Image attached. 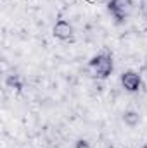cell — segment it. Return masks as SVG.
Segmentation results:
<instances>
[{
    "label": "cell",
    "mask_w": 147,
    "mask_h": 148,
    "mask_svg": "<svg viewBox=\"0 0 147 148\" xmlns=\"http://www.w3.org/2000/svg\"><path fill=\"white\" fill-rule=\"evenodd\" d=\"M107 10L118 23H123L133 10V0H111L107 3Z\"/></svg>",
    "instance_id": "2"
},
{
    "label": "cell",
    "mask_w": 147,
    "mask_h": 148,
    "mask_svg": "<svg viewBox=\"0 0 147 148\" xmlns=\"http://www.w3.org/2000/svg\"><path fill=\"white\" fill-rule=\"evenodd\" d=\"M7 86H9V88H12V90L16 88L17 91H21V88H23V84L19 83L17 76H9V77H7Z\"/></svg>",
    "instance_id": "6"
},
{
    "label": "cell",
    "mask_w": 147,
    "mask_h": 148,
    "mask_svg": "<svg viewBox=\"0 0 147 148\" xmlns=\"http://www.w3.org/2000/svg\"><path fill=\"white\" fill-rule=\"evenodd\" d=\"M52 35L57 38V40L66 41V40H71V38H73L74 29H73V26H71L69 21H66V19H59V21L54 24V28H52Z\"/></svg>",
    "instance_id": "4"
},
{
    "label": "cell",
    "mask_w": 147,
    "mask_h": 148,
    "mask_svg": "<svg viewBox=\"0 0 147 148\" xmlns=\"http://www.w3.org/2000/svg\"><path fill=\"white\" fill-rule=\"evenodd\" d=\"M121 86H123L126 91H130V93L139 91L140 86H142V77H140V74L135 73V71H125V73L121 74Z\"/></svg>",
    "instance_id": "3"
},
{
    "label": "cell",
    "mask_w": 147,
    "mask_h": 148,
    "mask_svg": "<svg viewBox=\"0 0 147 148\" xmlns=\"http://www.w3.org/2000/svg\"><path fill=\"white\" fill-rule=\"evenodd\" d=\"M74 148H92V147H90V143L87 140H78L74 143Z\"/></svg>",
    "instance_id": "7"
},
{
    "label": "cell",
    "mask_w": 147,
    "mask_h": 148,
    "mask_svg": "<svg viewBox=\"0 0 147 148\" xmlns=\"http://www.w3.org/2000/svg\"><path fill=\"white\" fill-rule=\"evenodd\" d=\"M123 122L128 126V127H135L140 124V114L135 110H126L123 114Z\"/></svg>",
    "instance_id": "5"
},
{
    "label": "cell",
    "mask_w": 147,
    "mask_h": 148,
    "mask_svg": "<svg viewBox=\"0 0 147 148\" xmlns=\"http://www.w3.org/2000/svg\"><path fill=\"white\" fill-rule=\"evenodd\" d=\"M142 148H147V145H144V147H142Z\"/></svg>",
    "instance_id": "8"
},
{
    "label": "cell",
    "mask_w": 147,
    "mask_h": 148,
    "mask_svg": "<svg viewBox=\"0 0 147 148\" xmlns=\"http://www.w3.org/2000/svg\"><path fill=\"white\" fill-rule=\"evenodd\" d=\"M88 67L94 71V76H97L99 79H106L109 77L114 64H112V57L109 53H99L95 57H92V60L88 62Z\"/></svg>",
    "instance_id": "1"
}]
</instances>
